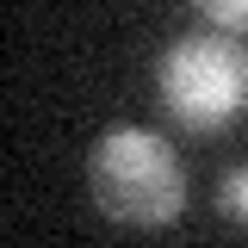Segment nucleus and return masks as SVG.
Here are the masks:
<instances>
[{"label": "nucleus", "mask_w": 248, "mask_h": 248, "mask_svg": "<svg viewBox=\"0 0 248 248\" xmlns=\"http://www.w3.org/2000/svg\"><path fill=\"white\" fill-rule=\"evenodd\" d=\"M217 31H248V0H192Z\"/></svg>", "instance_id": "20e7f679"}, {"label": "nucleus", "mask_w": 248, "mask_h": 248, "mask_svg": "<svg viewBox=\"0 0 248 248\" xmlns=\"http://www.w3.org/2000/svg\"><path fill=\"white\" fill-rule=\"evenodd\" d=\"M87 186L99 199V211L112 223H130V230H161L186 205V168L174 155V143L143 130V124H118L93 143Z\"/></svg>", "instance_id": "f257e3e1"}, {"label": "nucleus", "mask_w": 248, "mask_h": 248, "mask_svg": "<svg viewBox=\"0 0 248 248\" xmlns=\"http://www.w3.org/2000/svg\"><path fill=\"white\" fill-rule=\"evenodd\" d=\"M217 211L248 230V161H242V168H230V174L217 180Z\"/></svg>", "instance_id": "7ed1b4c3"}, {"label": "nucleus", "mask_w": 248, "mask_h": 248, "mask_svg": "<svg viewBox=\"0 0 248 248\" xmlns=\"http://www.w3.org/2000/svg\"><path fill=\"white\" fill-rule=\"evenodd\" d=\"M155 93L168 106V118L211 137L223 124L242 118L248 106V56L223 37V31H192L174 37L161 62H155Z\"/></svg>", "instance_id": "f03ea898"}]
</instances>
